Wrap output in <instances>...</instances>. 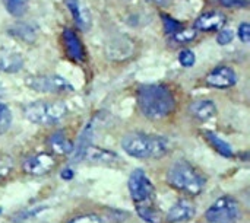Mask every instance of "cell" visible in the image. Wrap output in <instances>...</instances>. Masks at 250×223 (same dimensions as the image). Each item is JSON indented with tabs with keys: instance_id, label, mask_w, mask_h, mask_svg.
Returning <instances> with one entry per match:
<instances>
[{
	"instance_id": "6da1fadb",
	"label": "cell",
	"mask_w": 250,
	"mask_h": 223,
	"mask_svg": "<svg viewBox=\"0 0 250 223\" xmlns=\"http://www.w3.org/2000/svg\"><path fill=\"white\" fill-rule=\"evenodd\" d=\"M129 193L135 203L136 212L148 223H160L161 213L155 202V188L149 177L142 169H135L129 177Z\"/></svg>"
},
{
	"instance_id": "7a4b0ae2",
	"label": "cell",
	"mask_w": 250,
	"mask_h": 223,
	"mask_svg": "<svg viewBox=\"0 0 250 223\" xmlns=\"http://www.w3.org/2000/svg\"><path fill=\"white\" fill-rule=\"evenodd\" d=\"M141 112L149 120H161L176 108V99L166 85H144L136 93Z\"/></svg>"
},
{
	"instance_id": "3957f363",
	"label": "cell",
	"mask_w": 250,
	"mask_h": 223,
	"mask_svg": "<svg viewBox=\"0 0 250 223\" xmlns=\"http://www.w3.org/2000/svg\"><path fill=\"white\" fill-rule=\"evenodd\" d=\"M123 150L138 159H158L170 152V140L164 136H154L145 133H130L122 140Z\"/></svg>"
},
{
	"instance_id": "277c9868",
	"label": "cell",
	"mask_w": 250,
	"mask_h": 223,
	"mask_svg": "<svg viewBox=\"0 0 250 223\" xmlns=\"http://www.w3.org/2000/svg\"><path fill=\"white\" fill-rule=\"evenodd\" d=\"M167 180L174 190L192 197L201 194L205 188L204 175L186 159H179L170 167Z\"/></svg>"
},
{
	"instance_id": "5b68a950",
	"label": "cell",
	"mask_w": 250,
	"mask_h": 223,
	"mask_svg": "<svg viewBox=\"0 0 250 223\" xmlns=\"http://www.w3.org/2000/svg\"><path fill=\"white\" fill-rule=\"evenodd\" d=\"M25 117L38 126H50L59 123L67 114V107L62 101H37L25 107Z\"/></svg>"
},
{
	"instance_id": "8992f818",
	"label": "cell",
	"mask_w": 250,
	"mask_h": 223,
	"mask_svg": "<svg viewBox=\"0 0 250 223\" xmlns=\"http://www.w3.org/2000/svg\"><path fill=\"white\" fill-rule=\"evenodd\" d=\"M240 215V203L231 196H223L208 207L205 218L209 223H236Z\"/></svg>"
},
{
	"instance_id": "52a82bcc",
	"label": "cell",
	"mask_w": 250,
	"mask_h": 223,
	"mask_svg": "<svg viewBox=\"0 0 250 223\" xmlns=\"http://www.w3.org/2000/svg\"><path fill=\"white\" fill-rule=\"evenodd\" d=\"M26 85L37 92H47V93H62V92L73 91L72 85L64 77L57 74L32 76L26 80Z\"/></svg>"
},
{
	"instance_id": "ba28073f",
	"label": "cell",
	"mask_w": 250,
	"mask_h": 223,
	"mask_svg": "<svg viewBox=\"0 0 250 223\" xmlns=\"http://www.w3.org/2000/svg\"><path fill=\"white\" fill-rule=\"evenodd\" d=\"M57 167V159L54 155L47 152H40L28 156L22 162V169L25 174L32 177H41L50 174Z\"/></svg>"
},
{
	"instance_id": "9c48e42d",
	"label": "cell",
	"mask_w": 250,
	"mask_h": 223,
	"mask_svg": "<svg viewBox=\"0 0 250 223\" xmlns=\"http://www.w3.org/2000/svg\"><path fill=\"white\" fill-rule=\"evenodd\" d=\"M207 85L217 89H227L237 83L236 72L229 66H218L207 74Z\"/></svg>"
},
{
	"instance_id": "30bf717a",
	"label": "cell",
	"mask_w": 250,
	"mask_h": 223,
	"mask_svg": "<svg viewBox=\"0 0 250 223\" xmlns=\"http://www.w3.org/2000/svg\"><path fill=\"white\" fill-rule=\"evenodd\" d=\"M63 45H64V51L67 54V57L76 63H82L85 60V48L83 44L81 41V38L78 37V34L70 29V28H64L63 31Z\"/></svg>"
},
{
	"instance_id": "8fae6325",
	"label": "cell",
	"mask_w": 250,
	"mask_h": 223,
	"mask_svg": "<svg viewBox=\"0 0 250 223\" xmlns=\"http://www.w3.org/2000/svg\"><path fill=\"white\" fill-rule=\"evenodd\" d=\"M195 213H196V209H195L193 203L186 199H182L173 204V207L168 210L166 219L168 223L188 222L195 216Z\"/></svg>"
},
{
	"instance_id": "7c38bea8",
	"label": "cell",
	"mask_w": 250,
	"mask_h": 223,
	"mask_svg": "<svg viewBox=\"0 0 250 223\" xmlns=\"http://www.w3.org/2000/svg\"><path fill=\"white\" fill-rule=\"evenodd\" d=\"M226 23V16L221 12H207L195 20V31L214 32L223 28Z\"/></svg>"
},
{
	"instance_id": "4fadbf2b",
	"label": "cell",
	"mask_w": 250,
	"mask_h": 223,
	"mask_svg": "<svg viewBox=\"0 0 250 223\" xmlns=\"http://www.w3.org/2000/svg\"><path fill=\"white\" fill-rule=\"evenodd\" d=\"M82 158L91 164H98V165H113L119 162V156L114 152L95 146H88Z\"/></svg>"
},
{
	"instance_id": "5bb4252c",
	"label": "cell",
	"mask_w": 250,
	"mask_h": 223,
	"mask_svg": "<svg viewBox=\"0 0 250 223\" xmlns=\"http://www.w3.org/2000/svg\"><path fill=\"white\" fill-rule=\"evenodd\" d=\"M48 148L51 149V152L54 155H69L73 152L75 146L72 143V140L63 133V131H56L48 137L47 142Z\"/></svg>"
},
{
	"instance_id": "9a60e30c",
	"label": "cell",
	"mask_w": 250,
	"mask_h": 223,
	"mask_svg": "<svg viewBox=\"0 0 250 223\" xmlns=\"http://www.w3.org/2000/svg\"><path fill=\"white\" fill-rule=\"evenodd\" d=\"M23 66V57L12 50H0V70L4 73L19 72Z\"/></svg>"
},
{
	"instance_id": "2e32d148",
	"label": "cell",
	"mask_w": 250,
	"mask_h": 223,
	"mask_svg": "<svg viewBox=\"0 0 250 223\" xmlns=\"http://www.w3.org/2000/svg\"><path fill=\"white\" fill-rule=\"evenodd\" d=\"M190 112L199 121H207L217 115V107H215L214 101H211V99H201V101H196L192 104Z\"/></svg>"
},
{
	"instance_id": "e0dca14e",
	"label": "cell",
	"mask_w": 250,
	"mask_h": 223,
	"mask_svg": "<svg viewBox=\"0 0 250 223\" xmlns=\"http://www.w3.org/2000/svg\"><path fill=\"white\" fill-rule=\"evenodd\" d=\"M66 4L76 22V25L81 28V29H88L89 28V23H91V18H89V13L86 9H83V6L81 4L79 0H66Z\"/></svg>"
},
{
	"instance_id": "ac0fdd59",
	"label": "cell",
	"mask_w": 250,
	"mask_h": 223,
	"mask_svg": "<svg viewBox=\"0 0 250 223\" xmlns=\"http://www.w3.org/2000/svg\"><path fill=\"white\" fill-rule=\"evenodd\" d=\"M204 136H205L207 142L211 145V148H212L215 152H218L221 156H224V158H233V156H234L233 148H231L226 140H223L220 136H217V134L212 133V131H204Z\"/></svg>"
},
{
	"instance_id": "d6986e66",
	"label": "cell",
	"mask_w": 250,
	"mask_h": 223,
	"mask_svg": "<svg viewBox=\"0 0 250 223\" xmlns=\"http://www.w3.org/2000/svg\"><path fill=\"white\" fill-rule=\"evenodd\" d=\"M1 1L4 4V9L13 18H21L28 7V0H1Z\"/></svg>"
},
{
	"instance_id": "ffe728a7",
	"label": "cell",
	"mask_w": 250,
	"mask_h": 223,
	"mask_svg": "<svg viewBox=\"0 0 250 223\" xmlns=\"http://www.w3.org/2000/svg\"><path fill=\"white\" fill-rule=\"evenodd\" d=\"M10 34L18 37L19 39L25 41V42H32L35 39V29H32L29 25L22 23V25H16L10 29Z\"/></svg>"
},
{
	"instance_id": "44dd1931",
	"label": "cell",
	"mask_w": 250,
	"mask_h": 223,
	"mask_svg": "<svg viewBox=\"0 0 250 223\" xmlns=\"http://www.w3.org/2000/svg\"><path fill=\"white\" fill-rule=\"evenodd\" d=\"M161 18H163V23H164L166 34L170 35V37H173L174 34H177L179 31H182V29L185 28L183 23H182L180 20H176L174 18H171V16H168V15H166V13H163Z\"/></svg>"
},
{
	"instance_id": "7402d4cb",
	"label": "cell",
	"mask_w": 250,
	"mask_h": 223,
	"mask_svg": "<svg viewBox=\"0 0 250 223\" xmlns=\"http://www.w3.org/2000/svg\"><path fill=\"white\" fill-rule=\"evenodd\" d=\"M45 207H28V209H23L21 212H18L16 215L12 216V221L13 222H23L26 219H31L34 216H37L40 212H42Z\"/></svg>"
},
{
	"instance_id": "603a6c76",
	"label": "cell",
	"mask_w": 250,
	"mask_h": 223,
	"mask_svg": "<svg viewBox=\"0 0 250 223\" xmlns=\"http://www.w3.org/2000/svg\"><path fill=\"white\" fill-rule=\"evenodd\" d=\"M13 169V159L7 153H0V180L6 178Z\"/></svg>"
},
{
	"instance_id": "cb8c5ba5",
	"label": "cell",
	"mask_w": 250,
	"mask_h": 223,
	"mask_svg": "<svg viewBox=\"0 0 250 223\" xmlns=\"http://www.w3.org/2000/svg\"><path fill=\"white\" fill-rule=\"evenodd\" d=\"M10 121H12V114H10V110L9 107L0 101V130L4 131L7 130V127L10 126Z\"/></svg>"
},
{
	"instance_id": "d4e9b609",
	"label": "cell",
	"mask_w": 250,
	"mask_h": 223,
	"mask_svg": "<svg viewBox=\"0 0 250 223\" xmlns=\"http://www.w3.org/2000/svg\"><path fill=\"white\" fill-rule=\"evenodd\" d=\"M195 37H196V31L195 29H182V31H179L177 34H174L171 38L176 41V42H189V41H192V39H195Z\"/></svg>"
},
{
	"instance_id": "484cf974",
	"label": "cell",
	"mask_w": 250,
	"mask_h": 223,
	"mask_svg": "<svg viewBox=\"0 0 250 223\" xmlns=\"http://www.w3.org/2000/svg\"><path fill=\"white\" fill-rule=\"evenodd\" d=\"M195 54L192 50H182L179 54V61L183 67H192L195 64Z\"/></svg>"
},
{
	"instance_id": "4316f807",
	"label": "cell",
	"mask_w": 250,
	"mask_h": 223,
	"mask_svg": "<svg viewBox=\"0 0 250 223\" xmlns=\"http://www.w3.org/2000/svg\"><path fill=\"white\" fill-rule=\"evenodd\" d=\"M67 223H103V221L97 215H81V216L73 218Z\"/></svg>"
},
{
	"instance_id": "83f0119b",
	"label": "cell",
	"mask_w": 250,
	"mask_h": 223,
	"mask_svg": "<svg viewBox=\"0 0 250 223\" xmlns=\"http://www.w3.org/2000/svg\"><path fill=\"white\" fill-rule=\"evenodd\" d=\"M233 38H234L233 31L231 29H224V31H220V34L217 37V41H218L220 45H227V44H230L233 41Z\"/></svg>"
},
{
	"instance_id": "f1b7e54d",
	"label": "cell",
	"mask_w": 250,
	"mask_h": 223,
	"mask_svg": "<svg viewBox=\"0 0 250 223\" xmlns=\"http://www.w3.org/2000/svg\"><path fill=\"white\" fill-rule=\"evenodd\" d=\"M215 1H218L224 7H234V9L246 7L249 4L248 0H215Z\"/></svg>"
},
{
	"instance_id": "f546056e",
	"label": "cell",
	"mask_w": 250,
	"mask_h": 223,
	"mask_svg": "<svg viewBox=\"0 0 250 223\" xmlns=\"http://www.w3.org/2000/svg\"><path fill=\"white\" fill-rule=\"evenodd\" d=\"M239 38L243 44H249L250 41V25L248 22L240 23L239 26Z\"/></svg>"
},
{
	"instance_id": "4dcf8cb0",
	"label": "cell",
	"mask_w": 250,
	"mask_h": 223,
	"mask_svg": "<svg viewBox=\"0 0 250 223\" xmlns=\"http://www.w3.org/2000/svg\"><path fill=\"white\" fill-rule=\"evenodd\" d=\"M151 1H154V3H157V4H163V3H164V0H151Z\"/></svg>"
},
{
	"instance_id": "1f68e13d",
	"label": "cell",
	"mask_w": 250,
	"mask_h": 223,
	"mask_svg": "<svg viewBox=\"0 0 250 223\" xmlns=\"http://www.w3.org/2000/svg\"><path fill=\"white\" fill-rule=\"evenodd\" d=\"M1 95H3V86L0 85V96H1Z\"/></svg>"
}]
</instances>
